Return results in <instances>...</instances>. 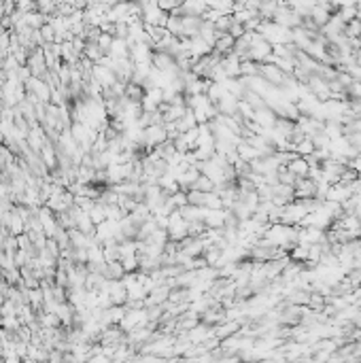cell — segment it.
Instances as JSON below:
<instances>
[{
    "mask_svg": "<svg viewBox=\"0 0 361 363\" xmlns=\"http://www.w3.org/2000/svg\"><path fill=\"white\" fill-rule=\"evenodd\" d=\"M253 121H257L261 128H266V130H270L272 125L276 123V113L272 110L268 104L266 106H261V108H257L255 110V117H253Z\"/></svg>",
    "mask_w": 361,
    "mask_h": 363,
    "instance_id": "6da1fadb",
    "label": "cell"
},
{
    "mask_svg": "<svg viewBox=\"0 0 361 363\" xmlns=\"http://www.w3.org/2000/svg\"><path fill=\"white\" fill-rule=\"evenodd\" d=\"M287 170H291L295 177H308L310 166H308V162H306V157H302V155L295 153V155L291 157V160H289Z\"/></svg>",
    "mask_w": 361,
    "mask_h": 363,
    "instance_id": "7a4b0ae2",
    "label": "cell"
},
{
    "mask_svg": "<svg viewBox=\"0 0 361 363\" xmlns=\"http://www.w3.org/2000/svg\"><path fill=\"white\" fill-rule=\"evenodd\" d=\"M236 153H238L240 160H244V162H253V160H257V157H261L257 149L253 145H248L244 138H240V143L236 145Z\"/></svg>",
    "mask_w": 361,
    "mask_h": 363,
    "instance_id": "3957f363",
    "label": "cell"
},
{
    "mask_svg": "<svg viewBox=\"0 0 361 363\" xmlns=\"http://www.w3.org/2000/svg\"><path fill=\"white\" fill-rule=\"evenodd\" d=\"M293 143H295V140H293ZM315 149H317V147H315V143H312L310 136H304V138H300L298 143H295V153L302 155V157L315 153Z\"/></svg>",
    "mask_w": 361,
    "mask_h": 363,
    "instance_id": "277c9868",
    "label": "cell"
},
{
    "mask_svg": "<svg viewBox=\"0 0 361 363\" xmlns=\"http://www.w3.org/2000/svg\"><path fill=\"white\" fill-rule=\"evenodd\" d=\"M191 187H194V189H200V191H215V189H217V183H215L211 177H206V175H202V172H200V177L196 179V183L191 185Z\"/></svg>",
    "mask_w": 361,
    "mask_h": 363,
    "instance_id": "5b68a950",
    "label": "cell"
}]
</instances>
